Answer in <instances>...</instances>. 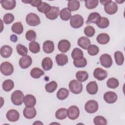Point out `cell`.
Returning <instances> with one entry per match:
<instances>
[{"label":"cell","instance_id":"1","mask_svg":"<svg viewBox=\"0 0 125 125\" xmlns=\"http://www.w3.org/2000/svg\"><path fill=\"white\" fill-rule=\"evenodd\" d=\"M68 87L70 92L75 94L81 93L82 92L83 88L82 83L77 80H73L71 81L69 83Z\"/></svg>","mask_w":125,"mask_h":125},{"label":"cell","instance_id":"2","mask_svg":"<svg viewBox=\"0 0 125 125\" xmlns=\"http://www.w3.org/2000/svg\"><path fill=\"white\" fill-rule=\"evenodd\" d=\"M24 96L23 92L21 90L14 91L11 96V100L12 103L16 105H20L24 102Z\"/></svg>","mask_w":125,"mask_h":125},{"label":"cell","instance_id":"3","mask_svg":"<svg viewBox=\"0 0 125 125\" xmlns=\"http://www.w3.org/2000/svg\"><path fill=\"white\" fill-rule=\"evenodd\" d=\"M84 23L83 18L82 16L76 14L70 18V24L72 27L74 28H79L81 27Z\"/></svg>","mask_w":125,"mask_h":125},{"label":"cell","instance_id":"4","mask_svg":"<svg viewBox=\"0 0 125 125\" xmlns=\"http://www.w3.org/2000/svg\"><path fill=\"white\" fill-rule=\"evenodd\" d=\"M26 22L30 26H37L41 23V21L39 16L34 13H30L26 17Z\"/></svg>","mask_w":125,"mask_h":125},{"label":"cell","instance_id":"5","mask_svg":"<svg viewBox=\"0 0 125 125\" xmlns=\"http://www.w3.org/2000/svg\"><path fill=\"white\" fill-rule=\"evenodd\" d=\"M0 70L4 76H9L14 72L13 65L9 62H4L1 63Z\"/></svg>","mask_w":125,"mask_h":125},{"label":"cell","instance_id":"6","mask_svg":"<svg viewBox=\"0 0 125 125\" xmlns=\"http://www.w3.org/2000/svg\"><path fill=\"white\" fill-rule=\"evenodd\" d=\"M98 104L95 100H91L87 101L84 105L85 111L90 114H92L96 112L98 109Z\"/></svg>","mask_w":125,"mask_h":125},{"label":"cell","instance_id":"7","mask_svg":"<svg viewBox=\"0 0 125 125\" xmlns=\"http://www.w3.org/2000/svg\"><path fill=\"white\" fill-rule=\"evenodd\" d=\"M104 6V10L105 12L109 15L115 14L118 9L117 4L111 0H109V1Z\"/></svg>","mask_w":125,"mask_h":125},{"label":"cell","instance_id":"8","mask_svg":"<svg viewBox=\"0 0 125 125\" xmlns=\"http://www.w3.org/2000/svg\"><path fill=\"white\" fill-rule=\"evenodd\" d=\"M100 61L101 65L105 68L110 67L113 62L111 56L108 54L102 55L100 57Z\"/></svg>","mask_w":125,"mask_h":125},{"label":"cell","instance_id":"9","mask_svg":"<svg viewBox=\"0 0 125 125\" xmlns=\"http://www.w3.org/2000/svg\"><path fill=\"white\" fill-rule=\"evenodd\" d=\"M60 14V8L56 6H51L50 10L45 14L46 17L50 20L57 19Z\"/></svg>","mask_w":125,"mask_h":125},{"label":"cell","instance_id":"10","mask_svg":"<svg viewBox=\"0 0 125 125\" xmlns=\"http://www.w3.org/2000/svg\"><path fill=\"white\" fill-rule=\"evenodd\" d=\"M80 115L79 108L75 105L70 106L67 109V116L69 119L74 120L77 119Z\"/></svg>","mask_w":125,"mask_h":125},{"label":"cell","instance_id":"11","mask_svg":"<svg viewBox=\"0 0 125 125\" xmlns=\"http://www.w3.org/2000/svg\"><path fill=\"white\" fill-rule=\"evenodd\" d=\"M32 63V60L30 56L25 55L21 57L19 60L20 66L23 69H26L29 67Z\"/></svg>","mask_w":125,"mask_h":125},{"label":"cell","instance_id":"12","mask_svg":"<svg viewBox=\"0 0 125 125\" xmlns=\"http://www.w3.org/2000/svg\"><path fill=\"white\" fill-rule=\"evenodd\" d=\"M93 75L95 78L99 81L104 80L107 76V72L106 70L102 68H96L93 72Z\"/></svg>","mask_w":125,"mask_h":125},{"label":"cell","instance_id":"13","mask_svg":"<svg viewBox=\"0 0 125 125\" xmlns=\"http://www.w3.org/2000/svg\"><path fill=\"white\" fill-rule=\"evenodd\" d=\"M117 94L113 91H108L104 95V99L108 104H113L117 100Z\"/></svg>","mask_w":125,"mask_h":125},{"label":"cell","instance_id":"14","mask_svg":"<svg viewBox=\"0 0 125 125\" xmlns=\"http://www.w3.org/2000/svg\"><path fill=\"white\" fill-rule=\"evenodd\" d=\"M23 114L24 117L28 119L34 118L37 114V111L35 108L33 107L26 106L23 111Z\"/></svg>","mask_w":125,"mask_h":125},{"label":"cell","instance_id":"15","mask_svg":"<svg viewBox=\"0 0 125 125\" xmlns=\"http://www.w3.org/2000/svg\"><path fill=\"white\" fill-rule=\"evenodd\" d=\"M6 116L9 121L15 122L19 119L20 114L19 112L15 109H10L7 112Z\"/></svg>","mask_w":125,"mask_h":125},{"label":"cell","instance_id":"16","mask_svg":"<svg viewBox=\"0 0 125 125\" xmlns=\"http://www.w3.org/2000/svg\"><path fill=\"white\" fill-rule=\"evenodd\" d=\"M71 46L70 42L66 40H61L58 44V48L59 51L62 53L67 52Z\"/></svg>","mask_w":125,"mask_h":125},{"label":"cell","instance_id":"17","mask_svg":"<svg viewBox=\"0 0 125 125\" xmlns=\"http://www.w3.org/2000/svg\"><path fill=\"white\" fill-rule=\"evenodd\" d=\"M2 7L5 10H12L16 5L15 0H1L0 1Z\"/></svg>","mask_w":125,"mask_h":125},{"label":"cell","instance_id":"18","mask_svg":"<svg viewBox=\"0 0 125 125\" xmlns=\"http://www.w3.org/2000/svg\"><path fill=\"white\" fill-rule=\"evenodd\" d=\"M24 104L27 107H33L36 104V99L31 94L26 95L24 97Z\"/></svg>","mask_w":125,"mask_h":125},{"label":"cell","instance_id":"19","mask_svg":"<svg viewBox=\"0 0 125 125\" xmlns=\"http://www.w3.org/2000/svg\"><path fill=\"white\" fill-rule=\"evenodd\" d=\"M42 49L43 51L47 54H49L53 52L54 50V42L50 40L45 41L43 43Z\"/></svg>","mask_w":125,"mask_h":125},{"label":"cell","instance_id":"20","mask_svg":"<svg viewBox=\"0 0 125 125\" xmlns=\"http://www.w3.org/2000/svg\"><path fill=\"white\" fill-rule=\"evenodd\" d=\"M98 90V87L96 81H91L87 83L86 85V91L89 94L94 95L97 93Z\"/></svg>","mask_w":125,"mask_h":125},{"label":"cell","instance_id":"21","mask_svg":"<svg viewBox=\"0 0 125 125\" xmlns=\"http://www.w3.org/2000/svg\"><path fill=\"white\" fill-rule=\"evenodd\" d=\"M78 45L83 49H87L90 45V40L86 37H81L78 40Z\"/></svg>","mask_w":125,"mask_h":125},{"label":"cell","instance_id":"22","mask_svg":"<svg viewBox=\"0 0 125 125\" xmlns=\"http://www.w3.org/2000/svg\"><path fill=\"white\" fill-rule=\"evenodd\" d=\"M12 52V48L7 45H3L0 48V55L4 58H8L10 57Z\"/></svg>","mask_w":125,"mask_h":125},{"label":"cell","instance_id":"23","mask_svg":"<svg viewBox=\"0 0 125 125\" xmlns=\"http://www.w3.org/2000/svg\"><path fill=\"white\" fill-rule=\"evenodd\" d=\"M55 59L57 64L59 66H63L68 62L67 56L63 53L57 55Z\"/></svg>","mask_w":125,"mask_h":125},{"label":"cell","instance_id":"24","mask_svg":"<svg viewBox=\"0 0 125 125\" xmlns=\"http://www.w3.org/2000/svg\"><path fill=\"white\" fill-rule=\"evenodd\" d=\"M96 40L97 42L101 44H105L109 42L110 37L106 33H101L97 36Z\"/></svg>","mask_w":125,"mask_h":125},{"label":"cell","instance_id":"25","mask_svg":"<svg viewBox=\"0 0 125 125\" xmlns=\"http://www.w3.org/2000/svg\"><path fill=\"white\" fill-rule=\"evenodd\" d=\"M42 66L44 70H49L53 66V61L50 58L45 57L42 61Z\"/></svg>","mask_w":125,"mask_h":125},{"label":"cell","instance_id":"26","mask_svg":"<svg viewBox=\"0 0 125 125\" xmlns=\"http://www.w3.org/2000/svg\"><path fill=\"white\" fill-rule=\"evenodd\" d=\"M101 17V15L97 12H93L90 13L86 21V24H90L91 23H96L98 20Z\"/></svg>","mask_w":125,"mask_h":125},{"label":"cell","instance_id":"27","mask_svg":"<svg viewBox=\"0 0 125 125\" xmlns=\"http://www.w3.org/2000/svg\"><path fill=\"white\" fill-rule=\"evenodd\" d=\"M67 116V109L65 108H61L58 109L55 113V117L57 119L63 120Z\"/></svg>","mask_w":125,"mask_h":125},{"label":"cell","instance_id":"28","mask_svg":"<svg viewBox=\"0 0 125 125\" xmlns=\"http://www.w3.org/2000/svg\"><path fill=\"white\" fill-rule=\"evenodd\" d=\"M96 24L98 27L104 29L108 26L109 24V21L107 18L101 17Z\"/></svg>","mask_w":125,"mask_h":125},{"label":"cell","instance_id":"29","mask_svg":"<svg viewBox=\"0 0 125 125\" xmlns=\"http://www.w3.org/2000/svg\"><path fill=\"white\" fill-rule=\"evenodd\" d=\"M30 74L33 78L38 79L43 75L44 72L42 69L38 67H35L31 69Z\"/></svg>","mask_w":125,"mask_h":125},{"label":"cell","instance_id":"30","mask_svg":"<svg viewBox=\"0 0 125 125\" xmlns=\"http://www.w3.org/2000/svg\"><path fill=\"white\" fill-rule=\"evenodd\" d=\"M11 30L13 32L17 34H21L23 31V27L21 22L20 21L13 23L11 27Z\"/></svg>","mask_w":125,"mask_h":125},{"label":"cell","instance_id":"31","mask_svg":"<svg viewBox=\"0 0 125 125\" xmlns=\"http://www.w3.org/2000/svg\"><path fill=\"white\" fill-rule=\"evenodd\" d=\"M69 91L65 88H61L57 93V97L60 100H63L68 96Z\"/></svg>","mask_w":125,"mask_h":125},{"label":"cell","instance_id":"32","mask_svg":"<svg viewBox=\"0 0 125 125\" xmlns=\"http://www.w3.org/2000/svg\"><path fill=\"white\" fill-rule=\"evenodd\" d=\"M60 18L63 21H68L71 17V11L68 8H64L60 12Z\"/></svg>","mask_w":125,"mask_h":125},{"label":"cell","instance_id":"33","mask_svg":"<svg viewBox=\"0 0 125 125\" xmlns=\"http://www.w3.org/2000/svg\"><path fill=\"white\" fill-rule=\"evenodd\" d=\"M71 57L74 60H79L83 58V53L81 49L75 48L71 53Z\"/></svg>","mask_w":125,"mask_h":125},{"label":"cell","instance_id":"34","mask_svg":"<svg viewBox=\"0 0 125 125\" xmlns=\"http://www.w3.org/2000/svg\"><path fill=\"white\" fill-rule=\"evenodd\" d=\"M68 9L70 11H75L78 10L80 6V1L76 0H70L68 1Z\"/></svg>","mask_w":125,"mask_h":125},{"label":"cell","instance_id":"35","mask_svg":"<svg viewBox=\"0 0 125 125\" xmlns=\"http://www.w3.org/2000/svg\"><path fill=\"white\" fill-rule=\"evenodd\" d=\"M3 89L6 92L10 91L14 87V83L11 80H6L3 82L2 84Z\"/></svg>","mask_w":125,"mask_h":125},{"label":"cell","instance_id":"36","mask_svg":"<svg viewBox=\"0 0 125 125\" xmlns=\"http://www.w3.org/2000/svg\"><path fill=\"white\" fill-rule=\"evenodd\" d=\"M76 77L79 81L83 82L88 79V74L85 71H79L76 74Z\"/></svg>","mask_w":125,"mask_h":125},{"label":"cell","instance_id":"37","mask_svg":"<svg viewBox=\"0 0 125 125\" xmlns=\"http://www.w3.org/2000/svg\"><path fill=\"white\" fill-rule=\"evenodd\" d=\"M114 58L116 63L118 65H122L124 62V56L122 52L117 51L114 53Z\"/></svg>","mask_w":125,"mask_h":125},{"label":"cell","instance_id":"38","mask_svg":"<svg viewBox=\"0 0 125 125\" xmlns=\"http://www.w3.org/2000/svg\"><path fill=\"white\" fill-rule=\"evenodd\" d=\"M29 50L33 53H37L40 51V46L38 42L33 41L29 44Z\"/></svg>","mask_w":125,"mask_h":125},{"label":"cell","instance_id":"39","mask_svg":"<svg viewBox=\"0 0 125 125\" xmlns=\"http://www.w3.org/2000/svg\"><path fill=\"white\" fill-rule=\"evenodd\" d=\"M106 84L108 87L112 89H115L119 86V82L117 79L115 78H111L107 80Z\"/></svg>","mask_w":125,"mask_h":125},{"label":"cell","instance_id":"40","mask_svg":"<svg viewBox=\"0 0 125 125\" xmlns=\"http://www.w3.org/2000/svg\"><path fill=\"white\" fill-rule=\"evenodd\" d=\"M57 86V83L55 81H51V82L46 84L45 86V88L47 92L52 93L56 90Z\"/></svg>","mask_w":125,"mask_h":125},{"label":"cell","instance_id":"41","mask_svg":"<svg viewBox=\"0 0 125 125\" xmlns=\"http://www.w3.org/2000/svg\"><path fill=\"white\" fill-rule=\"evenodd\" d=\"M50 8L51 6H50L49 4L45 2L42 1L41 4L37 7V10L41 13L45 14L50 10Z\"/></svg>","mask_w":125,"mask_h":125},{"label":"cell","instance_id":"42","mask_svg":"<svg viewBox=\"0 0 125 125\" xmlns=\"http://www.w3.org/2000/svg\"><path fill=\"white\" fill-rule=\"evenodd\" d=\"M73 64L76 67H84L87 65V61L85 58L73 61Z\"/></svg>","mask_w":125,"mask_h":125},{"label":"cell","instance_id":"43","mask_svg":"<svg viewBox=\"0 0 125 125\" xmlns=\"http://www.w3.org/2000/svg\"><path fill=\"white\" fill-rule=\"evenodd\" d=\"M98 3V0H88L85 1V6L88 9H92L97 7Z\"/></svg>","mask_w":125,"mask_h":125},{"label":"cell","instance_id":"44","mask_svg":"<svg viewBox=\"0 0 125 125\" xmlns=\"http://www.w3.org/2000/svg\"><path fill=\"white\" fill-rule=\"evenodd\" d=\"M16 49L18 54L22 56L26 55L28 53L27 48L21 44H18L16 46Z\"/></svg>","mask_w":125,"mask_h":125},{"label":"cell","instance_id":"45","mask_svg":"<svg viewBox=\"0 0 125 125\" xmlns=\"http://www.w3.org/2000/svg\"><path fill=\"white\" fill-rule=\"evenodd\" d=\"M95 125H105L107 124L106 120L102 116H97L93 120Z\"/></svg>","mask_w":125,"mask_h":125},{"label":"cell","instance_id":"46","mask_svg":"<svg viewBox=\"0 0 125 125\" xmlns=\"http://www.w3.org/2000/svg\"><path fill=\"white\" fill-rule=\"evenodd\" d=\"M99 47L95 44L90 45L87 49V52L90 56L96 55L99 53Z\"/></svg>","mask_w":125,"mask_h":125},{"label":"cell","instance_id":"47","mask_svg":"<svg viewBox=\"0 0 125 125\" xmlns=\"http://www.w3.org/2000/svg\"><path fill=\"white\" fill-rule=\"evenodd\" d=\"M84 33L86 36L92 37L95 33V30L92 26H87L84 28Z\"/></svg>","mask_w":125,"mask_h":125},{"label":"cell","instance_id":"48","mask_svg":"<svg viewBox=\"0 0 125 125\" xmlns=\"http://www.w3.org/2000/svg\"><path fill=\"white\" fill-rule=\"evenodd\" d=\"M14 20V16L11 13H6L3 17V21L5 24H10Z\"/></svg>","mask_w":125,"mask_h":125},{"label":"cell","instance_id":"49","mask_svg":"<svg viewBox=\"0 0 125 125\" xmlns=\"http://www.w3.org/2000/svg\"><path fill=\"white\" fill-rule=\"evenodd\" d=\"M25 37L28 41L33 42L36 38V33L34 30H29L26 33Z\"/></svg>","mask_w":125,"mask_h":125},{"label":"cell","instance_id":"50","mask_svg":"<svg viewBox=\"0 0 125 125\" xmlns=\"http://www.w3.org/2000/svg\"><path fill=\"white\" fill-rule=\"evenodd\" d=\"M22 2L26 3H30L32 6L34 7H38L42 2L41 0H22Z\"/></svg>","mask_w":125,"mask_h":125},{"label":"cell","instance_id":"51","mask_svg":"<svg viewBox=\"0 0 125 125\" xmlns=\"http://www.w3.org/2000/svg\"><path fill=\"white\" fill-rule=\"evenodd\" d=\"M17 36H16L15 35H12L10 36V40L13 42H16L17 41Z\"/></svg>","mask_w":125,"mask_h":125}]
</instances>
